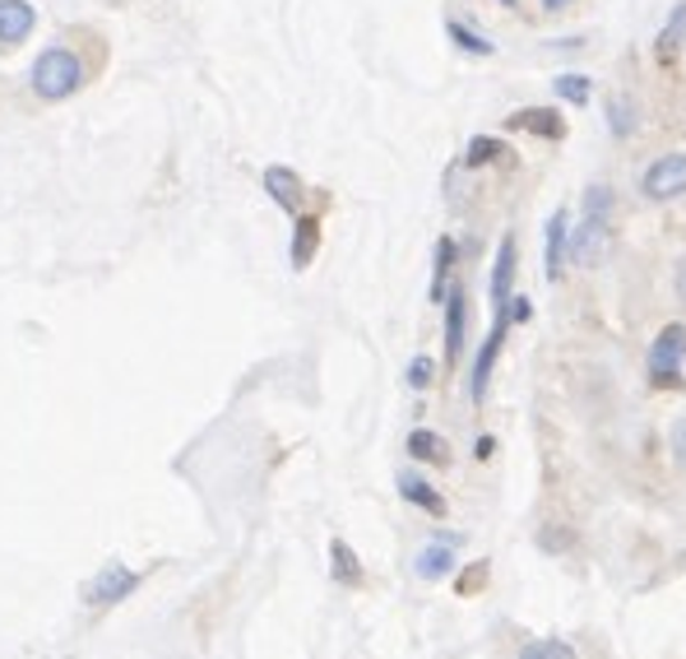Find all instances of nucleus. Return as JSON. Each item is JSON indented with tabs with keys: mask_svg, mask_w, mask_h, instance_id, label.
<instances>
[{
	"mask_svg": "<svg viewBox=\"0 0 686 659\" xmlns=\"http://www.w3.org/2000/svg\"><path fill=\"white\" fill-rule=\"evenodd\" d=\"M613 247V191L608 187H589L585 191V214H579L571 232V266H603V256Z\"/></svg>",
	"mask_w": 686,
	"mask_h": 659,
	"instance_id": "f257e3e1",
	"label": "nucleus"
},
{
	"mask_svg": "<svg viewBox=\"0 0 686 659\" xmlns=\"http://www.w3.org/2000/svg\"><path fill=\"white\" fill-rule=\"evenodd\" d=\"M79 84H84V66H79V57L70 47H47L42 57L33 61V93L42 102H61Z\"/></svg>",
	"mask_w": 686,
	"mask_h": 659,
	"instance_id": "f03ea898",
	"label": "nucleus"
},
{
	"mask_svg": "<svg viewBox=\"0 0 686 659\" xmlns=\"http://www.w3.org/2000/svg\"><path fill=\"white\" fill-rule=\"evenodd\" d=\"M140 581H144V576H140V571H130L125 562H108V567H102V571L93 576V581L84 586V599L93 603V609H108V603H121V599L135 595Z\"/></svg>",
	"mask_w": 686,
	"mask_h": 659,
	"instance_id": "7ed1b4c3",
	"label": "nucleus"
},
{
	"mask_svg": "<svg viewBox=\"0 0 686 659\" xmlns=\"http://www.w3.org/2000/svg\"><path fill=\"white\" fill-rule=\"evenodd\" d=\"M682 353H686V326H664V335L649 345V377L658 386L682 381Z\"/></svg>",
	"mask_w": 686,
	"mask_h": 659,
	"instance_id": "20e7f679",
	"label": "nucleus"
},
{
	"mask_svg": "<svg viewBox=\"0 0 686 659\" xmlns=\"http://www.w3.org/2000/svg\"><path fill=\"white\" fill-rule=\"evenodd\" d=\"M640 191L649 200H673L686 191V153H664L658 163H649V172L640 177Z\"/></svg>",
	"mask_w": 686,
	"mask_h": 659,
	"instance_id": "39448f33",
	"label": "nucleus"
},
{
	"mask_svg": "<svg viewBox=\"0 0 686 659\" xmlns=\"http://www.w3.org/2000/svg\"><path fill=\"white\" fill-rule=\"evenodd\" d=\"M506 326H511V316L506 311H496V321H492V335L483 339V349H478V362H473V400H483L487 395V381H492V367H496V353L501 345H506Z\"/></svg>",
	"mask_w": 686,
	"mask_h": 659,
	"instance_id": "423d86ee",
	"label": "nucleus"
},
{
	"mask_svg": "<svg viewBox=\"0 0 686 659\" xmlns=\"http://www.w3.org/2000/svg\"><path fill=\"white\" fill-rule=\"evenodd\" d=\"M464 326H468V298H464V288H451L445 293V362H460Z\"/></svg>",
	"mask_w": 686,
	"mask_h": 659,
	"instance_id": "0eeeda50",
	"label": "nucleus"
},
{
	"mask_svg": "<svg viewBox=\"0 0 686 659\" xmlns=\"http://www.w3.org/2000/svg\"><path fill=\"white\" fill-rule=\"evenodd\" d=\"M33 23H38V14H33L29 0H0V42H6V47L29 38Z\"/></svg>",
	"mask_w": 686,
	"mask_h": 659,
	"instance_id": "6e6552de",
	"label": "nucleus"
},
{
	"mask_svg": "<svg viewBox=\"0 0 686 659\" xmlns=\"http://www.w3.org/2000/svg\"><path fill=\"white\" fill-rule=\"evenodd\" d=\"M265 191L279 209H287V214H302V181L293 168H265Z\"/></svg>",
	"mask_w": 686,
	"mask_h": 659,
	"instance_id": "1a4fd4ad",
	"label": "nucleus"
},
{
	"mask_svg": "<svg viewBox=\"0 0 686 659\" xmlns=\"http://www.w3.org/2000/svg\"><path fill=\"white\" fill-rule=\"evenodd\" d=\"M511 279H515V237H506L496 251V270H492V302L496 311L511 307Z\"/></svg>",
	"mask_w": 686,
	"mask_h": 659,
	"instance_id": "9d476101",
	"label": "nucleus"
},
{
	"mask_svg": "<svg viewBox=\"0 0 686 659\" xmlns=\"http://www.w3.org/2000/svg\"><path fill=\"white\" fill-rule=\"evenodd\" d=\"M511 126L515 130H534V136H543V140H562L566 136V121L552 108H524V112L511 117Z\"/></svg>",
	"mask_w": 686,
	"mask_h": 659,
	"instance_id": "9b49d317",
	"label": "nucleus"
},
{
	"mask_svg": "<svg viewBox=\"0 0 686 659\" xmlns=\"http://www.w3.org/2000/svg\"><path fill=\"white\" fill-rule=\"evenodd\" d=\"M400 492H404V502L422 507L427 516H445V497L427 479H417V473H400Z\"/></svg>",
	"mask_w": 686,
	"mask_h": 659,
	"instance_id": "f8f14e48",
	"label": "nucleus"
},
{
	"mask_svg": "<svg viewBox=\"0 0 686 659\" xmlns=\"http://www.w3.org/2000/svg\"><path fill=\"white\" fill-rule=\"evenodd\" d=\"M315 247H321V219L315 214H297V228H293V266L306 270L315 260Z\"/></svg>",
	"mask_w": 686,
	"mask_h": 659,
	"instance_id": "ddd939ff",
	"label": "nucleus"
},
{
	"mask_svg": "<svg viewBox=\"0 0 686 659\" xmlns=\"http://www.w3.org/2000/svg\"><path fill=\"white\" fill-rule=\"evenodd\" d=\"M451 548H455V543H445V539H436L432 548H422V552H417V562H413V571L422 576V581H441V576L455 567Z\"/></svg>",
	"mask_w": 686,
	"mask_h": 659,
	"instance_id": "4468645a",
	"label": "nucleus"
},
{
	"mask_svg": "<svg viewBox=\"0 0 686 659\" xmlns=\"http://www.w3.org/2000/svg\"><path fill=\"white\" fill-rule=\"evenodd\" d=\"M408 456H413V460H427V465H451V446H445L436 432L417 428V432L408 437Z\"/></svg>",
	"mask_w": 686,
	"mask_h": 659,
	"instance_id": "2eb2a0df",
	"label": "nucleus"
},
{
	"mask_svg": "<svg viewBox=\"0 0 686 659\" xmlns=\"http://www.w3.org/2000/svg\"><path fill=\"white\" fill-rule=\"evenodd\" d=\"M562 256H566V214L547 219V279H562Z\"/></svg>",
	"mask_w": 686,
	"mask_h": 659,
	"instance_id": "dca6fc26",
	"label": "nucleus"
},
{
	"mask_svg": "<svg viewBox=\"0 0 686 659\" xmlns=\"http://www.w3.org/2000/svg\"><path fill=\"white\" fill-rule=\"evenodd\" d=\"M330 562H334V581L339 586H362V567H357V552L343 543V539H334L330 543Z\"/></svg>",
	"mask_w": 686,
	"mask_h": 659,
	"instance_id": "f3484780",
	"label": "nucleus"
},
{
	"mask_svg": "<svg viewBox=\"0 0 686 659\" xmlns=\"http://www.w3.org/2000/svg\"><path fill=\"white\" fill-rule=\"evenodd\" d=\"M451 266H455V242H451V237H441V242H436V274H432V302H445V279H451Z\"/></svg>",
	"mask_w": 686,
	"mask_h": 659,
	"instance_id": "a211bd4d",
	"label": "nucleus"
},
{
	"mask_svg": "<svg viewBox=\"0 0 686 659\" xmlns=\"http://www.w3.org/2000/svg\"><path fill=\"white\" fill-rule=\"evenodd\" d=\"M506 153H511V149L501 144V140H487V136H478V140L468 144L464 163H468V168H483V163H501V158H506Z\"/></svg>",
	"mask_w": 686,
	"mask_h": 659,
	"instance_id": "6ab92c4d",
	"label": "nucleus"
},
{
	"mask_svg": "<svg viewBox=\"0 0 686 659\" xmlns=\"http://www.w3.org/2000/svg\"><path fill=\"white\" fill-rule=\"evenodd\" d=\"M519 659H575V650L566 641H529L519 650Z\"/></svg>",
	"mask_w": 686,
	"mask_h": 659,
	"instance_id": "aec40b11",
	"label": "nucleus"
},
{
	"mask_svg": "<svg viewBox=\"0 0 686 659\" xmlns=\"http://www.w3.org/2000/svg\"><path fill=\"white\" fill-rule=\"evenodd\" d=\"M682 38H686V6L668 19V29L664 33H658V51H664V57H673V51L682 47Z\"/></svg>",
	"mask_w": 686,
	"mask_h": 659,
	"instance_id": "412c9836",
	"label": "nucleus"
},
{
	"mask_svg": "<svg viewBox=\"0 0 686 659\" xmlns=\"http://www.w3.org/2000/svg\"><path fill=\"white\" fill-rule=\"evenodd\" d=\"M451 38H455L464 51H473V57H492V42H487V38H478V33H468L464 23H451Z\"/></svg>",
	"mask_w": 686,
	"mask_h": 659,
	"instance_id": "4be33fe9",
	"label": "nucleus"
},
{
	"mask_svg": "<svg viewBox=\"0 0 686 659\" xmlns=\"http://www.w3.org/2000/svg\"><path fill=\"white\" fill-rule=\"evenodd\" d=\"M557 93L571 98V102H589V79L585 74H562L557 79Z\"/></svg>",
	"mask_w": 686,
	"mask_h": 659,
	"instance_id": "5701e85b",
	"label": "nucleus"
},
{
	"mask_svg": "<svg viewBox=\"0 0 686 659\" xmlns=\"http://www.w3.org/2000/svg\"><path fill=\"white\" fill-rule=\"evenodd\" d=\"M436 381V362L432 358H413V367H408V386L413 390H427Z\"/></svg>",
	"mask_w": 686,
	"mask_h": 659,
	"instance_id": "b1692460",
	"label": "nucleus"
},
{
	"mask_svg": "<svg viewBox=\"0 0 686 659\" xmlns=\"http://www.w3.org/2000/svg\"><path fill=\"white\" fill-rule=\"evenodd\" d=\"M487 586V562H473L464 576H460V595H473V590H483Z\"/></svg>",
	"mask_w": 686,
	"mask_h": 659,
	"instance_id": "393cba45",
	"label": "nucleus"
},
{
	"mask_svg": "<svg viewBox=\"0 0 686 659\" xmlns=\"http://www.w3.org/2000/svg\"><path fill=\"white\" fill-rule=\"evenodd\" d=\"M677 293H682V302H686V260H682V270H677Z\"/></svg>",
	"mask_w": 686,
	"mask_h": 659,
	"instance_id": "a878e982",
	"label": "nucleus"
},
{
	"mask_svg": "<svg viewBox=\"0 0 686 659\" xmlns=\"http://www.w3.org/2000/svg\"><path fill=\"white\" fill-rule=\"evenodd\" d=\"M571 0H543V10H566Z\"/></svg>",
	"mask_w": 686,
	"mask_h": 659,
	"instance_id": "bb28decb",
	"label": "nucleus"
},
{
	"mask_svg": "<svg viewBox=\"0 0 686 659\" xmlns=\"http://www.w3.org/2000/svg\"><path fill=\"white\" fill-rule=\"evenodd\" d=\"M506 6H515V0H506Z\"/></svg>",
	"mask_w": 686,
	"mask_h": 659,
	"instance_id": "cd10ccee",
	"label": "nucleus"
}]
</instances>
